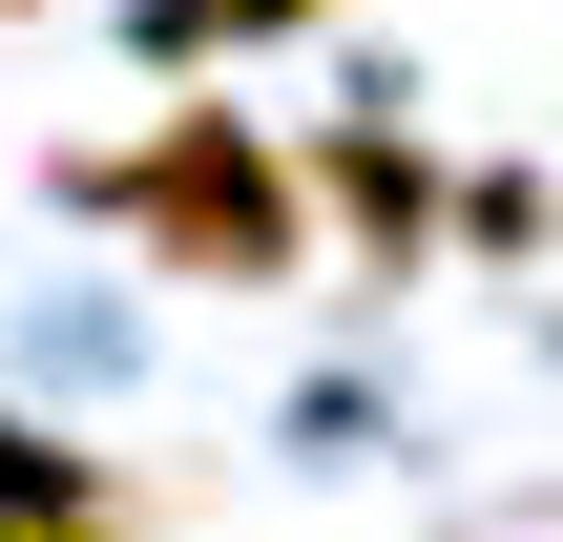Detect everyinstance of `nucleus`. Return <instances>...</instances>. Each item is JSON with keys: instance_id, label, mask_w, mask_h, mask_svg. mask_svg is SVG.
Listing matches in <instances>:
<instances>
[{"instance_id": "obj_1", "label": "nucleus", "mask_w": 563, "mask_h": 542, "mask_svg": "<svg viewBox=\"0 0 563 542\" xmlns=\"http://www.w3.org/2000/svg\"><path fill=\"white\" fill-rule=\"evenodd\" d=\"M84 209H125V230H146L167 272H209V292H272V272L313 251V230H292V167H272L230 104H167L146 146H104V167H84Z\"/></svg>"}, {"instance_id": "obj_2", "label": "nucleus", "mask_w": 563, "mask_h": 542, "mask_svg": "<svg viewBox=\"0 0 563 542\" xmlns=\"http://www.w3.org/2000/svg\"><path fill=\"white\" fill-rule=\"evenodd\" d=\"M334 209H355V230H376V251H397V272H418V230H439V167H418V146H376V125H355V146H334Z\"/></svg>"}, {"instance_id": "obj_3", "label": "nucleus", "mask_w": 563, "mask_h": 542, "mask_svg": "<svg viewBox=\"0 0 563 542\" xmlns=\"http://www.w3.org/2000/svg\"><path fill=\"white\" fill-rule=\"evenodd\" d=\"M272 21H313V0H167V63H209V42H272Z\"/></svg>"}]
</instances>
